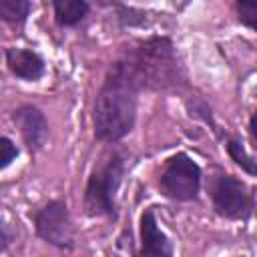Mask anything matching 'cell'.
<instances>
[{"label": "cell", "mask_w": 257, "mask_h": 257, "mask_svg": "<svg viewBox=\"0 0 257 257\" xmlns=\"http://www.w3.org/2000/svg\"><path fill=\"white\" fill-rule=\"evenodd\" d=\"M54 18L60 26H74L88 14L86 0H52Z\"/></svg>", "instance_id": "30bf717a"}, {"label": "cell", "mask_w": 257, "mask_h": 257, "mask_svg": "<svg viewBox=\"0 0 257 257\" xmlns=\"http://www.w3.org/2000/svg\"><path fill=\"white\" fill-rule=\"evenodd\" d=\"M124 60L141 86H169L179 74V62L169 38H149Z\"/></svg>", "instance_id": "3957f363"}, {"label": "cell", "mask_w": 257, "mask_h": 257, "mask_svg": "<svg viewBox=\"0 0 257 257\" xmlns=\"http://www.w3.org/2000/svg\"><path fill=\"white\" fill-rule=\"evenodd\" d=\"M233 2H235L239 20L245 26L257 30V0H233Z\"/></svg>", "instance_id": "4fadbf2b"}, {"label": "cell", "mask_w": 257, "mask_h": 257, "mask_svg": "<svg viewBox=\"0 0 257 257\" xmlns=\"http://www.w3.org/2000/svg\"><path fill=\"white\" fill-rule=\"evenodd\" d=\"M227 153H229V157L235 161V165H239L245 173L257 177V161L247 153V149L243 147L241 141L229 139V141H227Z\"/></svg>", "instance_id": "8fae6325"}, {"label": "cell", "mask_w": 257, "mask_h": 257, "mask_svg": "<svg viewBox=\"0 0 257 257\" xmlns=\"http://www.w3.org/2000/svg\"><path fill=\"white\" fill-rule=\"evenodd\" d=\"M0 147H2V157H0V165H2V169L4 167H8L16 157H18V149L12 145V141L8 139V137H2V141H0Z\"/></svg>", "instance_id": "5bb4252c"}, {"label": "cell", "mask_w": 257, "mask_h": 257, "mask_svg": "<svg viewBox=\"0 0 257 257\" xmlns=\"http://www.w3.org/2000/svg\"><path fill=\"white\" fill-rule=\"evenodd\" d=\"M173 247L169 237L159 229L153 209H147L141 217V255H171Z\"/></svg>", "instance_id": "ba28073f"}, {"label": "cell", "mask_w": 257, "mask_h": 257, "mask_svg": "<svg viewBox=\"0 0 257 257\" xmlns=\"http://www.w3.org/2000/svg\"><path fill=\"white\" fill-rule=\"evenodd\" d=\"M249 128H251V135H253V139L257 141V112L251 116V120H249Z\"/></svg>", "instance_id": "2e32d148"}, {"label": "cell", "mask_w": 257, "mask_h": 257, "mask_svg": "<svg viewBox=\"0 0 257 257\" xmlns=\"http://www.w3.org/2000/svg\"><path fill=\"white\" fill-rule=\"evenodd\" d=\"M197 104L203 108V112H207V106H203V102H199V100H197ZM189 110H191V114H193V116H197V114H199V112H197V106H195V104H191V102H189ZM205 122H211V114H205Z\"/></svg>", "instance_id": "9a60e30c"}, {"label": "cell", "mask_w": 257, "mask_h": 257, "mask_svg": "<svg viewBox=\"0 0 257 257\" xmlns=\"http://www.w3.org/2000/svg\"><path fill=\"white\" fill-rule=\"evenodd\" d=\"M12 120L20 128V135H22V139L28 145L30 151H40L46 145V139H48V122H46L44 114L38 108L28 106V104L26 106H20L18 110H14Z\"/></svg>", "instance_id": "52a82bcc"}, {"label": "cell", "mask_w": 257, "mask_h": 257, "mask_svg": "<svg viewBox=\"0 0 257 257\" xmlns=\"http://www.w3.org/2000/svg\"><path fill=\"white\" fill-rule=\"evenodd\" d=\"M124 151L108 149L96 161L84 189V211L88 217H114V197L124 175Z\"/></svg>", "instance_id": "7a4b0ae2"}, {"label": "cell", "mask_w": 257, "mask_h": 257, "mask_svg": "<svg viewBox=\"0 0 257 257\" xmlns=\"http://www.w3.org/2000/svg\"><path fill=\"white\" fill-rule=\"evenodd\" d=\"M30 12V0H0V14L6 22H24Z\"/></svg>", "instance_id": "7c38bea8"}, {"label": "cell", "mask_w": 257, "mask_h": 257, "mask_svg": "<svg viewBox=\"0 0 257 257\" xmlns=\"http://www.w3.org/2000/svg\"><path fill=\"white\" fill-rule=\"evenodd\" d=\"M6 64L22 80H38L44 74V60L40 54L24 48H8L6 50Z\"/></svg>", "instance_id": "9c48e42d"}, {"label": "cell", "mask_w": 257, "mask_h": 257, "mask_svg": "<svg viewBox=\"0 0 257 257\" xmlns=\"http://www.w3.org/2000/svg\"><path fill=\"white\" fill-rule=\"evenodd\" d=\"M159 185L175 201H195L201 189V169L189 155L177 153L165 163Z\"/></svg>", "instance_id": "277c9868"}, {"label": "cell", "mask_w": 257, "mask_h": 257, "mask_svg": "<svg viewBox=\"0 0 257 257\" xmlns=\"http://www.w3.org/2000/svg\"><path fill=\"white\" fill-rule=\"evenodd\" d=\"M211 199L217 215L225 219H247L253 211V197L247 185L233 175H217L213 179Z\"/></svg>", "instance_id": "5b68a950"}, {"label": "cell", "mask_w": 257, "mask_h": 257, "mask_svg": "<svg viewBox=\"0 0 257 257\" xmlns=\"http://www.w3.org/2000/svg\"><path fill=\"white\" fill-rule=\"evenodd\" d=\"M139 88L141 84L124 58L108 68L94 102V137L98 141L116 143L133 131Z\"/></svg>", "instance_id": "6da1fadb"}, {"label": "cell", "mask_w": 257, "mask_h": 257, "mask_svg": "<svg viewBox=\"0 0 257 257\" xmlns=\"http://www.w3.org/2000/svg\"><path fill=\"white\" fill-rule=\"evenodd\" d=\"M36 233L50 245L58 249H72L74 247V227L66 203L50 201L42 209L34 213Z\"/></svg>", "instance_id": "8992f818"}]
</instances>
